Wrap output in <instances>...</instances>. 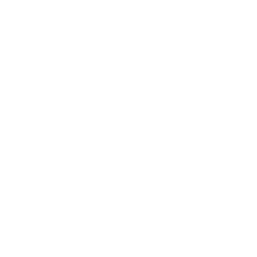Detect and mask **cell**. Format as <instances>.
I'll return each mask as SVG.
<instances>
[]
</instances>
